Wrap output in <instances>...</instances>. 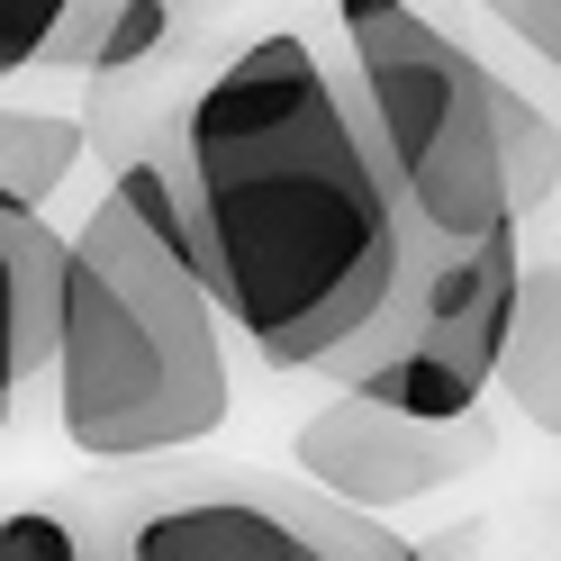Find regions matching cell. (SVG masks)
<instances>
[{"label": "cell", "mask_w": 561, "mask_h": 561, "mask_svg": "<svg viewBox=\"0 0 561 561\" xmlns=\"http://www.w3.org/2000/svg\"><path fill=\"white\" fill-rule=\"evenodd\" d=\"M182 254L272 371H318L399 272V208L344 64L308 37L236 46L163 146Z\"/></svg>", "instance_id": "cell-1"}, {"label": "cell", "mask_w": 561, "mask_h": 561, "mask_svg": "<svg viewBox=\"0 0 561 561\" xmlns=\"http://www.w3.org/2000/svg\"><path fill=\"white\" fill-rule=\"evenodd\" d=\"M46 371L82 462H154L227 426V318L182 254L154 154H118L110 191L64 236Z\"/></svg>", "instance_id": "cell-2"}, {"label": "cell", "mask_w": 561, "mask_h": 561, "mask_svg": "<svg viewBox=\"0 0 561 561\" xmlns=\"http://www.w3.org/2000/svg\"><path fill=\"white\" fill-rule=\"evenodd\" d=\"M344 82H354L399 208V263H444L525 218H552L561 146L552 110L499 82L416 0H335Z\"/></svg>", "instance_id": "cell-3"}, {"label": "cell", "mask_w": 561, "mask_h": 561, "mask_svg": "<svg viewBox=\"0 0 561 561\" xmlns=\"http://www.w3.org/2000/svg\"><path fill=\"white\" fill-rule=\"evenodd\" d=\"M110 561H426L363 507H335L299 471H191L100 516Z\"/></svg>", "instance_id": "cell-4"}, {"label": "cell", "mask_w": 561, "mask_h": 561, "mask_svg": "<svg viewBox=\"0 0 561 561\" xmlns=\"http://www.w3.org/2000/svg\"><path fill=\"white\" fill-rule=\"evenodd\" d=\"M489 453H499L489 408H471V416H408V408H380L363 390H335L290 435L299 480L327 489L335 507H363V516H390V507L435 499V489L471 480Z\"/></svg>", "instance_id": "cell-5"}, {"label": "cell", "mask_w": 561, "mask_h": 561, "mask_svg": "<svg viewBox=\"0 0 561 561\" xmlns=\"http://www.w3.org/2000/svg\"><path fill=\"white\" fill-rule=\"evenodd\" d=\"M55 280H64V236L46 227V208L0 199V426H10L19 399L46 380Z\"/></svg>", "instance_id": "cell-6"}, {"label": "cell", "mask_w": 561, "mask_h": 561, "mask_svg": "<svg viewBox=\"0 0 561 561\" xmlns=\"http://www.w3.org/2000/svg\"><path fill=\"white\" fill-rule=\"evenodd\" d=\"M489 390L516 399L535 435L561 426V272H552V263H525V272H516V299H507V327H499Z\"/></svg>", "instance_id": "cell-7"}, {"label": "cell", "mask_w": 561, "mask_h": 561, "mask_svg": "<svg viewBox=\"0 0 561 561\" xmlns=\"http://www.w3.org/2000/svg\"><path fill=\"white\" fill-rule=\"evenodd\" d=\"M163 37H172V0H64L37 64L110 82V73H136L146 55H163Z\"/></svg>", "instance_id": "cell-8"}, {"label": "cell", "mask_w": 561, "mask_h": 561, "mask_svg": "<svg viewBox=\"0 0 561 561\" xmlns=\"http://www.w3.org/2000/svg\"><path fill=\"white\" fill-rule=\"evenodd\" d=\"M82 146H91V127L73 110H10V100H0V199L46 208L64 182H73Z\"/></svg>", "instance_id": "cell-9"}, {"label": "cell", "mask_w": 561, "mask_h": 561, "mask_svg": "<svg viewBox=\"0 0 561 561\" xmlns=\"http://www.w3.org/2000/svg\"><path fill=\"white\" fill-rule=\"evenodd\" d=\"M0 561H110V535L73 507H10L0 516Z\"/></svg>", "instance_id": "cell-10"}, {"label": "cell", "mask_w": 561, "mask_h": 561, "mask_svg": "<svg viewBox=\"0 0 561 561\" xmlns=\"http://www.w3.org/2000/svg\"><path fill=\"white\" fill-rule=\"evenodd\" d=\"M55 10H64V0H0V82L37 64V46H46Z\"/></svg>", "instance_id": "cell-11"}, {"label": "cell", "mask_w": 561, "mask_h": 561, "mask_svg": "<svg viewBox=\"0 0 561 561\" xmlns=\"http://www.w3.org/2000/svg\"><path fill=\"white\" fill-rule=\"evenodd\" d=\"M480 10L499 19V27H507V37L535 55V64H552V55H561V0H480Z\"/></svg>", "instance_id": "cell-12"}]
</instances>
